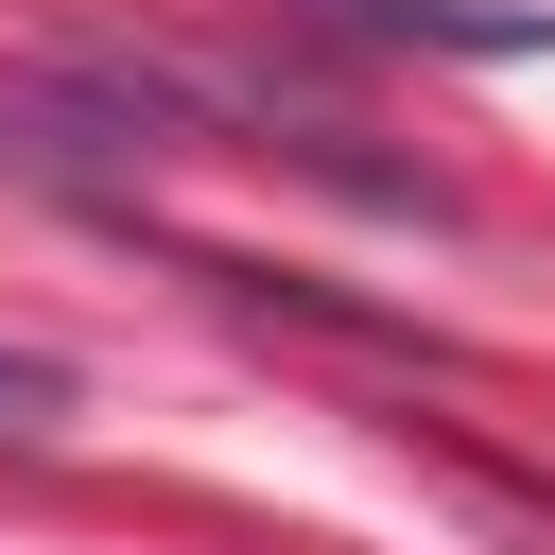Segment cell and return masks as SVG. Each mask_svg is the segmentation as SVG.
Here are the masks:
<instances>
[{"label": "cell", "instance_id": "1", "mask_svg": "<svg viewBox=\"0 0 555 555\" xmlns=\"http://www.w3.org/2000/svg\"><path fill=\"white\" fill-rule=\"evenodd\" d=\"M278 17H312L347 52H555L538 0H278Z\"/></svg>", "mask_w": 555, "mask_h": 555}, {"label": "cell", "instance_id": "2", "mask_svg": "<svg viewBox=\"0 0 555 555\" xmlns=\"http://www.w3.org/2000/svg\"><path fill=\"white\" fill-rule=\"evenodd\" d=\"M52 416H69V364H52V347H0V451L52 434Z\"/></svg>", "mask_w": 555, "mask_h": 555}]
</instances>
